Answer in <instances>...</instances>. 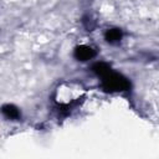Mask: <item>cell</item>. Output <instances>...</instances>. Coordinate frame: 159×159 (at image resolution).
Returning <instances> with one entry per match:
<instances>
[{
	"mask_svg": "<svg viewBox=\"0 0 159 159\" xmlns=\"http://www.w3.org/2000/svg\"><path fill=\"white\" fill-rule=\"evenodd\" d=\"M122 39V31L119 29H111L106 32V40L111 43H116Z\"/></svg>",
	"mask_w": 159,
	"mask_h": 159,
	"instance_id": "277c9868",
	"label": "cell"
},
{
	"mask_svg": "<svg viewBox=\"0 0 159 159\" xmlns=\"http://www.w3.org/2000/svg\"><path fill=\"white\" fill-rule=\"evenodd\" d=\"M103 87L107 91L114 92V91H125L129 88V81L124 78L122 75H118L113 71L108 72L106 76L102 77Z\"/></svg>",
	"mask_w": 159,
	"mask_h": 159,
	"instance_id": "7a4b0ae2",
	"label": "cell"
},
{
	"mask_svg": "<svg viewBox=\"0 0 159 159\" xmlns=\"http://www.w3.org/2000/svg\"><path fill=\"white\" fill-rule=\"evenodd\" d=\"M2 112H4V114H5L7 118H10V119H17V118L20 117V112H19V109H17L15 106H11V104H6V106H4Z\"/></svg>",
	"mask_w": 159,
	"mask_h": 159,
	"instance_id": "5b68a950",
	"label": "cell"
},
{
	"mask_svg": "<svg viewBox=\"0 0 159 159\" xmlns=\"http://www.w3.org/2000/svg\"><path fill=\"white\" fill-rule=\"evenodd\" d=\"M96 52L92 47L89 46H86V45H82V46H78L76 50H75V57L80 61H87V60H91L92 57H94Z\"/></svg>",
	"mask_w": 159,
	"mask_h": 159,
	"instance_id": "3957f363",
	"label": "cell"
},
{
	"mask_svg": "<svg viewBox=\"0 0 159 159\" xmlns=\"http://www.w3.org/2000/svg\"><path fill=\"white\" fill-rule=\"evenodd\" d=\"M93 71H94V72H96L98 76L103 77V76H106L108 72H111L112 70H111V67H109L107 63L99 62V63H96V65L93 66Z\"/></svg>",
	"mask_w": 159,
	"mask_h": 159,
	"instance_id": "8992f818",
	"label": "cell"
},
{
	"mask_svg": "<svg viewBox=\"0 0 159 159\" xmlns=\"http://www.w3.org/2000/svg\"><path fill=\"white\" fill-rule=\"evenodd\" d=\"M83 92V88L75 82L71 83H63L58 86L56 91V102L58 104H71L76 102Z\"/></svg>",
	"mask_w": 159,
	"mask_h": 159,
	"instance_id": "6da1fadb",
	"label": "cell"
}]
</instances>
